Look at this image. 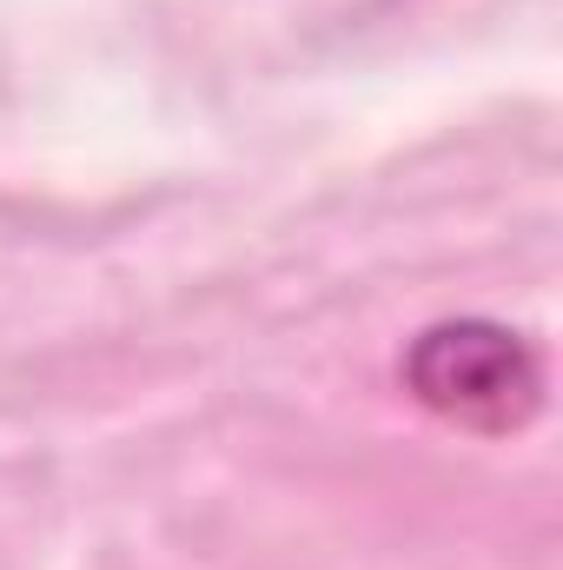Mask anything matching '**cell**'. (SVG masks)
<instances>
[{
    "mask_svg": "<svg viewBox=\"0 0 563 570\" xmlns=\"http://www.w3.org/2000/svg\"><path fill=\"white\" fill-rule=\"evenodd\" d=\"M398 379L424 412L464 431H524L544 405V352L504 318H437L398 352Z\"/></svg>",
    "mask_w": 563,
    "mask_h": 570,
    "instance_id": "cell-1",
    "label": "cell"
}]
</instances>
